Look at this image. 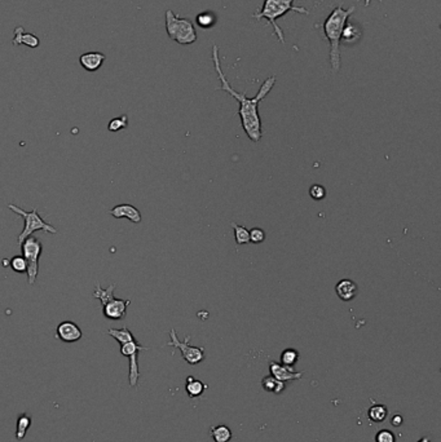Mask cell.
Listing matches in <instances>:
<instances>
[{"label":"cell","instance_id":"cell-1","mask_svg":"<svg viewBox=\"0 0 441 442\" xmlns=\"http://www.w3.org/2000/svg\"><path fill=\"white\" fill-rule=\"evenodd\" d=\"M213 61H214V67H215V72L218 74L219 80H220L221 85L219 87V90L224 91V92L229 93L234 100L238 101L239 103V110L238 114L241 118L242 128H243L244 133L249 136L253 143H259L263 137V130H261V119L260 115H259V103L260 101H263L267 96L269 95V92L272 91V88L276 84V77H269L267 78L263 82L261 87L259 88V92L256 93L254 97H248L244 93H239L237 91H234V88L229 84L228 79L224 75L223 69H221L220 64V56H219V47L216 44L213 45Z\"/></svg>","mask_w":441,"mask_h":442},{"label":"cell","instance_id":"cell-2","mask_svg":"<svg viewBox=\"0 0 441 442\" xmlns=\"http://www.w3.org/2000/svg\"><path fill=\"white\" fill-rule=\"evenodd\" d=\"M354 12L355 7L344 9L342 6H338L337 8L332 9L330 16L324 22V34L330 44V65L334 73L340 70V38H342L343 27Z\"/></svg>","mask_w":441,"mask_h":442},{"label":"cell","instance_id":"cell-3","mask_svg":"<svg viewBox=\"0 0 441 442\" xmlns=\"http://www.w3.org/2000/svg\"><path fill=\"white\" fill-rule=\"evenodd\" d=\"M294 2L295 0H264L263 7L259 12L253 14L255 21H260V20L266 19L269 24L273 26L274 34L277 35L278 40L281 43H285V35L281 27L277 24V20L284 17L285 14L289 12H296V13L308 14L309 11L306 8H301V7H294Z\"/></svg>","mask_w":441,"mask_h":442},{"label":"cell","instance_id":"cell-4","mask_svg":"<svg viewBox=\"0 0 441 442\" xmlns=\"http://www.w3.org/2000/svg\"><path fill=\"white\" fill-rule=\"evenodd\" d=\"M166 31L168 38L183 45L193 44L197 40V31L193 22L188 19H181L171 9L166 11Z\"/></svg>","mask_w":441,"mask_h":442},{"label":"cell","instance_id":"cell-5","mask_svg":"<svg viewBox=\"0 0 441 442\" xmlns=\"http://www.w3.org/2000/svg\"><path fill=\"white\" fill-rule=\"evenodd\" d=\"M8 208L11 209L14 214L20 215V216L24 219V229L20 233V236L17 237V243L21 246L24 243V241L26 238H29L30 236H32V233L37 231H43L44 233H51V234H57V229L54 225L48 224L47 221H44L43 217H40V215L38 214V208H34L32 211L27 212L25 209H22L21 207L16 206V204H9Z\"/></svg>","mask_w":441,"mask_h":442},{"label":"cell","instance_id":"cell-6","mask_svg":"<svg viewBox=\"0 0 441 442\" xmlns=\"http://www.w3.org/2000/svg\"><path fill=\"white\" fill-rule=\"evenodd\" d=\"M20 247H21L22 256L27 262V282L30 286H32L39 273V257L42 255L43 246L37 237L30 236Z\"/></svg>","mask_w":441,"mask_h":442},{"label":"cell","instance_id":"cell-7","mask_svg":"<svg viewBox=\"0 0 441 442\" xmlns=\"http://www.w3.org/2000/svg\"><path fill=\"white\" fill-rule=\"evenodd\" d=\"M170 338L171 340L167 343L168 347L176 348V349L180 350L183 358L189 365H198V363H201L205 360V349L202 347H193V345L189 344V340H190L189 335L185 338L184 342H181L178 338L176 331L172 328L170 331Z\"/></svg>","mask_w":441,"mask_h":442},{"label":"cell","instance_id":"cell-8","mask_svg":"<svg viewBox=\"0 0 441 442\" xmlns=\"http://www.w3.org/2000/svg\"><path fill=\"white\" fill-rule=\"evenodd\" d=\"M140 350H149L148 347H143L136 340L120 344V353L130 360V373H128V381L131 386H137L138 378H140V370H138L137 355Z\"/></svg>","mask_w":441,"mask_h":442},{"label":"cell","instance_id":"cell-9","mask_svg":"<svg viewBox=\"0 0 441 442\" xmlns=\"http://www.w3.org/2000/svg\"><path fill=\"white\" fill-rule=\"evenodd\" d=\"M56 337L64 343H77L82 339L83 332L73 321H64L57 326Z\"/></svg>","mask_w":441,"mask_h":442},{"label":"cell","instance_id":"cell-10","mask_svg":"<svg viewBox=\"0 0 441 442\" xmlns=\"http://www.w3.org/2000/svg\"><path fill=\"white\" fill-rule=\"evenodd\" d=\"M131 304L130 300L123 299H112L109 303L102 307V314L105 318L113 321H119L127 314V308Z\"/></svg>","mask_w":441,"mask_h":442},{"label":"cell","instance_id":"cell-11","mask_svg":"<svg viewBox=\"0 0 441 442\" xmlns=\"http://www.w3.org/2000/svg\"><path fill=\"white\" fill-rule=\"evenodd\" d=\"M269 371H271V375L273 378L278 379L279 381H294V380H301L303 378L304 373L303 371H295L292 367H287L284 366L282 363L274 362L271 361L269 362Z\"/></svg>","mask_w":441,"mask_h":442},{"label":"cell","instance_id":"cell-12","mask_svg":"<svg viewBox=\"0 0 441 442\" xmlns=\"http://www.w3.org/2000/svg\"><path fill=\"white\" fill-rule=\"evenodd\" d=\"M109 214L112 215L113 217H115V219H123V217H126V219H128L130 221H132V223L135 224H140L141 220H143L141 212L138 211L135 206L127 203L118 204V206L113 207L109 211Z\"/></svg>","mask_w":441,"mask_h":442},{"label":"cell","instance_id":"cell-13","mask_svg":"<svg viewBox=\"0 0 441 442\" xmlns=\"http://www.w3.org/2000/svg\"><path fill=\"white\" fill-rule=\"evenodd\" d=\"M105 60H107V56L101 52H87L83 53L79 57L80 66L90 73L97 72L102 66Z\"/></svg>","mask_w":441,"mask_h":442},{"label":"cell","instance_id":"cell-14","mask_svg":"<svg viewBox=\"0 0 441 442\" xmlns=\"http://www.w3.org/2000/svg\"><path fill=\"white\" fill-rule=\"evenodd\" d=\"M335 292H337L338 297L343 302H351L356 297L359 287L352 279L344 278L338 282L337 286H335Z\"/></svg>","mask_w":441,"mask_h":442},{"label":"cell","instance_id":"cell-15","mask_svg":"<svg viewBox=\"0 0 441 442\" xmlns=\"http://www.w3.org/2000/svg\"><path fill=\"white\" fill-rule=\"evenodd\" d=\"M361 35H362L361 27L348 20V21L346 22V25H344V27H343L342 38H340V44H342V43L344 45L355 44V43H357L360 39H361Z\"/></svg>","mask_w":441,"mask_h":442},{"label":"cell","instance_id":"cell-16","mask_svg":"<svg viewBox=\"0 0 441 442\" xmlns=\"http://www.w3.org/2000/svg\"><path fill=\"white\" fill-rule=\"evenodd\" d=\"M12 43L16 47L25 44L29 48H38L40 44V40L37 35L31 34V32H25V29L22 26H17L14 29V37L12 39Z\"/></svg>","mask_w":441,"mask_h":442},{"label":"cell","instance_id":"cell-17","mask_svg":"<svg viewBox=\"0 0 441 442\" xmlns=\"http://www.w3.org/2000/svg\"><path fill=\"white\" fill-rule=\"evenodd\" d=\"M115 289H117V285L112 284L109 285V286L107 287V289H102L101 285L97 282L96 284L95 287V291H93V297H96V299H99L100 302H101L102 307H104L107 303H109L110 300L114 299V291Z\"/></svg>","mask_w":441,"mask_h":442},{"label":"cell","instance_id":"cell-18","mask_svg":"<svg viewBox=\"0 0 441 442\" xmlns=\"http://www.w3.org/2000/svg\"><path fill=\"white\" fill-rule=\"evenodd\" d=\"M206 388H207V385H206V384H203L201 380L194 379L193 376H188V378H186L185 391L190 398L200 397L201 395H203V392H205Z\"/></svg>","mask_w":441,"mask_h":442},{"label":"cell","instance_id":"cell-19","mask_svg":"<svg viewBox=\"0 0 441 442\" xmlns=\"http://www.w3.org/2000/svg\"><path fill=\"white\" fill-rule=\"evenodd\" d=\"M210 436L214 442H229L232 439V431L226 426H214L210 428Z\"/></svg>","mask_w":441,"mask_h":442},{"label":"cell","instance_id":"cell-20","mask_svg":"<svg viewBox=\"0 0 441 442\" xmlns=\"http://www.w3.org/2000/svg\"><path fill=\"white\" fill-rule=\"evenodd\" d=\"M261 384H263L264 390L268 391V392H271V393H276V395H279V393L284 392L285 386H286V383H284V381H279L278 379L273 378L272 375L263 378V380H261Z\"/></svg>","mask_w":441,"mask_h":442},{"label":"cell","instance_id":"cell-21","mask_svg":"<svg viewBox=\"0 0 441 442\" xmlns=\"http://www.w3.org/2000/svg\"><path fill=\"white\" fill-rule=\"evenodd\" d=\"M108 334H109L112 338H114L119 344H125V343L136 340L132 332H131L127 327L109 328V330H108Z\"/></svg>","mask_w":441,"mask_h":442},{"label":"cell","instance_id":"cell-22","mask_svg":"<svg viewBox=\"0 0 441 442\" xmlns=\"http://www.w3.org/2000/svg\"><path fill=\"white\" fill-rule=\"evenodd\" d=\"M387 415L388 409L385 408L384 405H380V403L379 405L374 403V405L367 410V418L372 421H374V423H382V421H384V419L387 418Z\"/></svg>","mask_w":441,"mask_h":442},{"label":"cell","instance_id":"cell-23","mask_svg":"<svg viewBox=\"0 0 441 442\" xmlns=\"http://www.w3.org/2000/svg\"><path fill=\"white\" fill-rule=\"evenodd\" d=\"M231 225L234 231V241L238 244H248L250 243V234H249V229L244 226L239 225V224L231 221Z\"/></svg>","mask_w":441,"mask_h":442},{"label":"cell","instance_id":"cell-24","mask_svg":"<svg viewBox=\"0 0 441 442\" xmlns=\"http://www.w3.org/2000/svg\"><path fill=\"white\" fill-rule=\"evenodd\" d=\"M31 423H32L31 418H30L27 414H21V415L19 416V419H17V431H16V438L19 439V441H22V439L25 438L27 429L30 428Z\"/></svg>","mask_w":441,"mask_h":442},{"label":"cell","instance_id":"cell-25","mask_svg":"<svg viewBox=\"0 0 441 442\" xmlns=\"http://www.w3.org/2000/svg\"><path fill=\"white\" fill-rule=\"evenodd\" d=\"M299 361V352L294 348H287L281 353V362L284 366L292 367Z\"/></svg>","mask_w":441,"mask_h":442},{"label":"cell","instance_id":"cell-26","mask_svg":"<svg viewBox=\"0 0 441 442\" xmlns=\"http://www.w3.org/2000/svg\"><path fill=\"white\" fill-rule=\"evenodd\" d=\"M196 21H197L198 26L202 27V29H211L216 24V17L215 14L210 13V12H203V13L198 14Z\"/></svg>","mask_w":441,"mask_h":442},{"label":"cell","instance_id":"cell-27","mask_svg":"<svg viewBox=\"0 0 441 442\" xmlns=\"http://www.w3.org/2000/svg\"><path fill=\"white\" fill-rule=\"evenodd\" d=\"M128 126V117L126 114L120 115V117L114 118V119H112L109 122V125H108V130L110 131V132H118V131H122L126 130Z\"/></svg>","mask_w":441,"mask_h":442},{"label":"cell","instance_id":"cell-28","mask_svg":"<svg viewBox=\"0 0 441 442\" xmlns=\"http://www.w3.org/2000/svg\"><path fill=\"white\" fill-rule=\"evenodd\" d=\"M326 194V188L324 185H320V184H314L309 188V196L313 201H322V199H325Z\"/></svg>","mask_w":441,"mask_h":442},{"label":"cell","instance_id":"cell-29","mask_svg":"<svg viewBox=\"0 0 441 442\" xmlns=\"http://www.w3.org/2000/svg\"><path fill=\"white\" fill-rule=\"evenodd\" d=\"M11 268L16 273H26L27 272V262L24 259V256H14L11 259Z\"/></svg>","mask_w":441,"mask_h":442},{"label":"cell","instance_id":"cell-30","mask_svg":"<svg viewBox=\"0 0 441 442\" xmlns=\"http://www.w3.org/2000/svg\"><path fill=\"white\" fill-rule=\"evenodd\" d=\"M249 234H250V243L259 244L266 241L267 234L261 228H253L251 231H249Z\"/></svg>","mask_w":441,"mask_h":442},{"label":"cell","instance_id":"cell-31","mask_svg":"<svg viewBox=\"0 0 441 442\" xmlns=\"http://www.w3.org/2000/svg\"><path fill=\"white\" fill-rule=\"evenodd\" d=\"M375 442H396V437L390 429H382L375 436Z\"/></svg>","mask_w":441,"mask_h":442},{"label":"cell","instance_id":"cell-32","mask_svg":"<svg viewBox=\"0 0 441 442\" xmlns=\"http://www.w3.org/2000/svg\"><path fill=\"white\" fill-rule=\"evenodd\" d=\"M391 423H392V426L394 427H400L402 424V416L395 415L394 418H392V420H391Z\"/></svg>","mask_w":441,"mask_h":442},{"label":"cell","instance_id":"cell-33","mask_svg":"<svg viewBox=\"0 0 441 442\" xmlns=\"http://www.w3.org/2000/svg\"><path fill=\"white\" fill-rule=\"evenodd\" d=\"M418 442H431V439L428 438V437H423V438H420Z\"/></svg>","mask_w":441,"mask_h":442},{"label":"cell","instance_id":"cell-34","mask_svg":"<svg viewBox=\"0 0 441 442\" xmlns=\"http://www.w3.org/2000/svg\"><path fill=\"white\" fill-rule=\"evenodd\" d=\"M370 2H372V0H364V4H365V7H369ZM379 2H382V0H379Z\"/></svg>","mask_w":441,"mask_h":442}]
</instances>
